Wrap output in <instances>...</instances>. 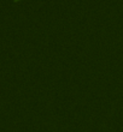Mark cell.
Returning <instances> with one entry per match:
<instances>
[{"instance_id": "cell-1", "label": "cell", "mask_w": 123, "mask_h": 132, "mask_svg": "<svg viewBox=\"0 0 123 132\" xmlns=\"http://www.w3.org/2000/svg\"><path fill=\"white\" fill-rule=\"evenodd\" d=\"M15 1H18V0H15Z\"/></svg>"}]
</instances>
